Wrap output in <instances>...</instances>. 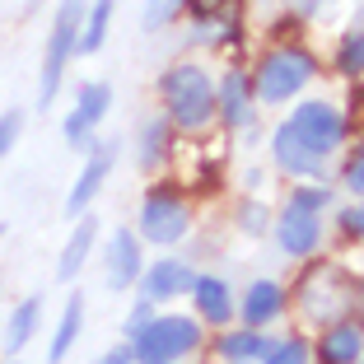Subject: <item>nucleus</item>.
Listing matches in <instances>:
<instances>
[{
    "label": "nucleus",
    "instance_id": "nucleus-1",
    "mask_svg": "<svg viewBox=\"0 0 364 364\" xmlns=\"http://www.w3.org/2000/svg\"><path fill=\"white\" fill-rule=\"evenodd\" d=\"M80 28H85V0H61V10L47 33V56H43V85H38V107H52L61 94V75L70 56L80 47Z\"/></svg>",
    "mask_w": 364,
    "mask_h": 364
},
{
    "label": "nucleus",
    "instance_id": "nucleus-2",
    "mask_svg": "<svg viewBox=\"0 0 364 364\" xmlns=\"http://www.w3.org/2000/svg\"><path fill=\"white\" fill-rule=\"evenodd\" d=\"M164 103H168V117L187 131H201L215 117V85L201 65H173L164 75Z\"/></svg>",
    "mask_w": 364,
    "mask_h": 364
},
{
    "label": "nucleus",
    "instance_id": "nucleus-3",
    "mask_svg": "<svg viewBox=\"0 0 364 364\" xmlns=\"http://www.w3.org/2000/svg\"><path fill=\"white\" fill-rule=\"evenodd\" d=\"M196 346H201L196 322L173 313V318H150L145 322V327L136 332V346H131V350H136L145 364H168V360H178V355L196 350Z\"/></svg>",
    "mask_w": 364,
    "mask_h": 364
},
{
    "label": "nucleus",
    "instance_id": "nucleus-4",
    "mask_svg": "<svg viewBox=\"0 0 364 364\" xmlns=\"http://www.w3.org/2000/svg\"><path fill=\"white\" fill-rule=\"evenodd\" d=\"M313 80V56L309 52H271L257 70V98L262 103H285Z\"/></svg>",
    "mask_w": 364,
    "mask_h": 364
},
{
    "label": "nucleus",
    "instance_id": "nucleus-5",
    "mask_svg": "<svg viewBox=\"0 0 364 364\" xmlns=\"http://www.w3.org/2000/svg\"><path fill=\"white\" fill-rule=\"evenodd\" d=\"M285 127L294 131V136H299L318 159L336 154V145L346 140V117L336 112L332 103H304V107H294V117H289Z\"/></svg>",
    "mask_w": 364,
    "mask_h": 364
},
{
    "label": "nucleus",
    "instance_id": "nucleus-6",
    "mask_svg": "<svg viewBox=\"0 0 364 364\" xmlns=\"http://www.w3.org/2000/svg\"><path fill=\"white\" fill-rule=\"evenodd\" d=\"M107 107H112V89H107V85H85V89H80L75 112H70V117H65V127H61L70 150H94L89 140H94L98 122L107 117Z\"/></svg>",
    "mask_w": 364,
    "mask_h": 364
},
{
    "label": "nucleus",
    "instance_id": "nucleus-7",
    "mask_svg": "<svg viewBox=\"0 0 364 364\" xmlns=\"http://www.w3.org/2000/svg\"><path fill=\"white\" fill-rule=\"evenodd\" d=\"M140 234L150 243H178L187 234V205L168 192H150L145 196V210H140Z\"/></svg>",
    "mask_w": 364,
    "mask_h": 364
},
{
    "label": "nucleus",
    "instance_id": "nucleus-8",
    "mask_svg": "<svg viewBox=\"0 0 364 364\" xmlns=\"http://www.w3.org/2000/svg\"><path fill=\"white\" fill-rule=\"evenodd\" d=\"M196 280L192 267H182V262L173 257H159L145 276H140V299L145 304H164V299H178V294H187Z\"/></svg>",
    "mask_w": 364,
    "mask_h": 364
},
{
    "label": "nucleus",
    "instance_id": "nucleus-9",
    "mask_svg": "<svg viewBox=\"0 0 364 364\" xmlns=\"http://www.w3.org/2000/svg\"><path fill=\"white\" fill-rule=\"evenodd\" d=\"M107 173H112V145H94V154H89V164H85V173L75 178V187H70V196H65V210L75 215H85V205L98 196V187L107 182Z\"/></svg>",
    "mask_w": 364,
    "mask_h": 364
},
{
    "label": "nucleus",
    "instance_id": "nucleus-10",
    "mask_svg": "<svg viewBox=\"0 0 364 364\" xmlns=\"http://www.w3.org/2000/svg\"><path fill=\"white\" fill-rule=\"evenodd\" d=\"M318 215L313 210H299V205H289L285 215L276 220V243L285 247V252H294V257H309L313 247H318Z\"/></svg>",
    "mask_w": 364,
    "mask_h": 364
},
{
    "label": "nucleus",
    "instance_id": "nucleus-11",
    "mask_svg": "<svg viewBox=\"0 0 364 364\" xmlns=\"http://www.w3.org/2000/svg\"><path fill=\"white\" fill-rule=\"evenodd\" d=\"M136 276H140V243L131 229H117V234L107 238V285L127 289Z\"/></svg>",
    "mask_w": 364,
    "mask_h": 364
},
{
    "label": "nucleus",
    "instance_id": "nucleus-12",
    "mask_svg": "<svg viewBox=\"0 0 364 364\" xmlns=\"http://www.w3.org/2000/svg\"><path fill=\"white\" fill-rule=\"evenodd\" d=\"M271 154H276V164H280L285 173H299V178H318V173H322V159H318V154H313L289 127L276 131V140H271Z\"/></svg>",
    "mask_w": 364,
    "mask_h": 364
},
{
    "label": "nucleus",
    "instance_id": "nucleus-13",
    "mask_svg": "<svg viewBox=\"0 0 364 364\" xmlns=\"http://www.w3.org/2000/svg\"><path fill=\"white\" fill-rule=\"evenodd\" d=\"M192 294H196V309H201V318H210V322H229V313H234V294H229L225 280L196 276V280H192Z\"/></svg>",
    "mask_w": 364,
    "mask_h": 364
},
{
    "label": "nucleus",
    "instance_id": "nucleus-14",
    "mask_svg": "<svg viewBox=\"0 0 364 364\" xmlns=\"http://www.w3.org/2000/svg\"><path fill=\"white\" fill-rule=\"evenodd\" d=\"M364 355V332L355 322H336L322 341V364H355Z\"/></svg>",
    "mask_w": 364,
    "mask_h": 364
},
{
    "label": "nucleus",
    "instance_id": "nucleus-15",
    "mask_svg": "<svg viewBox=\"0 0 364 364\" xmlns=\"http://www.w3.org/2000/svg\"><path fill=\"white\" fill-rule=\"evenodd\" d=\"M94 238H98V220L94 215H85L75 225V234H70V243L61 247V262H56V276L61 280H70L80 267H85V257H89V247H94Z\"/></svg>",
    "mask_w": 364,
    "mask_h": 364
},
{
    "label": "nucleus",
    "instance_id": "nucleus-16",
    "mask_svg": "<svg viewBox=\"0 0 364 364\" xmlns=\"http://www.w3.org/2000/svg\"><path fill=\"white\" fill-rule=\"evenodd\" d=\"M80 322H85V299H80V294H70V299H65L61 322H56V336H52V350H47V364H61L65 355H70V346H75V336H80Z\"/></svg>",
    "mask_w": 364,
    "mask_h": 364
},
{
    "label": "nucleus",
    "instance_id": "nucleus-17",
    "mask_svg": "<svg viewBox=\"0 0 364 364\" xmlns=\"http://www.w3.org/2000/svg\"><path fill=\"white\" fill-rule=\"evenodd\" d=\"M38 318H43V299H23L19 309L10 313V327H5V350L19 355L23 346L33 341V332H38Z\"/></svg>",
    "mask_w": 364,
    "mask_h": 364
},
{
    "label": "nucleus",
    "instance_id": "nucleus-18",
    "mask_svg": "<svg viewBox=\"0 0 364 364\" xmlns=\"http://www.w3.org/2000/svg\"><path fill=\"white\" fill-rule=\"evenodd\" d=\"M276 313H280V285L276 280H257L243 299V318L252 322V327H262V322H271Z\"/></svg>",
    "mask_w": 364,
    "mask_h": 364
},
{
    "label": "nucleus",
    "instance_id": "nucleus-19",
    "mask_svg": "<svg viewBox=\"0 0 364 364\" xmlns=\"http://www.w3.org/2000/svg\"><path fill=\"white\" fill-rule=\"evenodd\" d=\"M215 107L225 112V122H234V127H243L247 122V80L238 75V70H229L225 85H220V94H215Z\"/></svg>",
    "mask_w": 364,
    "mask_h": 364
},
{
    "label": "nucleus",
    "instance_id": "nucleus-20",
    "mask_svg": "<svg viewBox=\"0 0 364 364\" xmlns=\"http://www.w3.org/2000/svg\"><path fill=\"white\" fill-rule=\"evenodd\" d=\"M112 5H117V0H94V10H89L85 28H80V47H75V52L94 56L98 47L107 43V23H112Z\"/></svg>",
    "mask_w": 364,
    "mask_h": 364
},
{
    "label": "nucleus",
    "instance_id": "nucleus-21",
    "mask_svg": "<svg viewBox=\"0 0 364 364\" xmlns=\"http://www.w3.org/2000/svg\"><path fill=\"white\" fill-rule=\"evenodd\" d=\"M220 350H225V355H229L234 364H243V360H252V355H267L271 346L262 341L257 332H229L225 341H220Z\"/></svg>",
    "mask_w": 364,
    "mask_h": 364
},
{
    "label": "nucleus",
    "instance_id": "nucleus-22",
    "mask_svg": "<svg viewBox=\"0 0 364 364\" xmlns=\"http://www.w3.org/2000/svg\"><path fill=\"white\" fill-rule=\"evenodd\" d=\"M341 70H350V75H360L364 70V33H346V43H341Z\"/></svg>",
    "mask_w": 364,
    "mask_h": 364
},
{
    "label": "nucleus",
    "instance_id": "nucleus-23",
    "mask_svg": "<svg viewBox=\"0 0 364 364\" xmlns=\"http://www.w3.org/2000/svg\"><path fill=\"white\" fill-rule=\"evenodd\" d=\"M262 360L267 364H309V350H304V341H280V346H271Z\"/></svg>",
    "mask_w": 364,
    "mask_h": 364
},
{
    "label": "nucleus",
    "instance_id": "nucleus-24",
    "mask_svg": "<svg viewBox=\"0 0 364 364\" xmlns=\"http://www.w3.org/2000/svg\"><path fill=\"white\" fill-rule=\"evenodd\" d=\"M164 140H168V127H164V122H150V127H145V150H140V164H145V168L164 154Z\"/></svg>",
    "mask_w": 364,
    "mask_h": 364
},
{
    "label": "nucleus",
    "instance_id": "nucleus-25",
    "mask_svg": "<svg viewBox=\"0 0 364 364\" xmlns=\"http://www.w3.org/2000/svg\"><path fill=\"white\" fill-rule=\"evenodd\" d=\"M341 182H346V192H355L364 201V145L350 154V164H346V173H341Z\"/></svg>",
    "mask_w": 364,
    "mask_h": 364
},
{
    "label": "nucleus",
    "instance_id": "nucleus-26",
    "mask_svg": "<svg viewBox=\"0 0 364 364\" xmlns=\"http://www.w3.org/2000/svg\"><path fill=\"white\" fill-rule=\"evenodd\" d=\"M178 5H182V0H150V5H145V28H159V23H168Z\"/></svg>",
    "mask_w": 364,
    "mask_h": 364
},
{
    "label": "nucleus",
    "instance_id": "nucleus-27",
    "mask_svg": "<svg viewBox=\"0 0 364 364\" xmlns=\"http://www.w3.org/2000/svg\"><path fill=\"white\" fill-rule=\"evenodd\" d=\"M289 205H299V210H313V215H318L322 205H327V187H299Z\"/></svg>",
    "mask_w": 364,
    "mask_h": 364
},
{
    "label": "nucleus",
    "instance_id": "nucleus-28",
    "mask_svg": "<svg viewBox=\"0 0 364 364\" xmlns=\"http://www.w3.org/2000/svg\"><path fill=\"white\" fill-rule=\"evenodd\" d=\"M19 127H23V112H5V117H0V159L10 154V145H14V136H19Z\"/></svg>",
    "mask_w": 364,
    "mask_h": 364
},
{
    "label": "nucleus",
    "instance_id": "nucleus-29",
    "mask_svg": "<svg viewBox=\"0 0 364 364\" xmlns=\"http://www.w3.org/2000/svg\"><path fill=\"white\" fill-rule=\"evenodd\" d=\"M341 229L355 238H364V205H350V210H341Z\"/></svg>",
    "mask_w": 364,
    "mask_h": 364
},
{
    "label": "nucleus",
    "instance_id": "nucleus-30",
    "mask_svg": "<svg viewBox=\"0 0 364 364\" xmlns=\"http://www.w3.org/2000/svg\"><path fill=\"white\" fill-rule=\"evenodd\" d=\"M131 360H136V350H131V346H112V350H107L98 364H131Z\"/></svg>",
    "mask_w": 364,
    "mask_h": 364
}]
</instances>
